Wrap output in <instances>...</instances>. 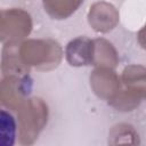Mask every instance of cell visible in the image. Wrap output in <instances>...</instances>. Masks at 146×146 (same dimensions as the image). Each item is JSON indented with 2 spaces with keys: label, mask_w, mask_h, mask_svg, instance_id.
I'll use <instances>...</instances> for the list:
<instances>
[{
  "label": "cell",
  "mask_w": 146,
  "mask_h": 146,
  "mask_svg": "<svg viewBox=\"0 0 146 146\" xmlns=\"http://www.w3.org/2000/svg\"><path fill=\"white\" fill-rule=\"evenodd\" d=\"M17 119L19 144L31 145L47 124V104L41 98H27L18 107Z\"/></svg>",
  "instance_id": "7a4b0ae2"
},
{
  "label": "cell",
  "mask_w": 146,
  "mask_h": 146,
  "mask_svg": "<svg viewBox=\"0 0 146 146\" xmlns=\"http://www.w3.org/2000/svg\"><path fill=\"white\" fill-rule=\"evenodd\" d=\"M32 82L29 73L5 75L1 81L2 105L11 111H17L30 96L32 91Z\"/></svg>",
  "instance_id": "277c9868"
},
{
  "label": "cell",
  "mask_w": 146,
  "mask_h": 146,
  "mask_svg": "<svg viewBox=\"0 0 146 146\" xmlns=\"http://www.w3.org/2000/svg\"><path fill=\"white\" fill-rule=\"evenodd\" d=\"M90 86L98 97L108 100V103L122 90L116 72L105 66H98L92 71L90 75Z\"/></svg>",
  "instance_id": "5b68a950"
},
{
  "label": "cell",
  "mask_w": 146,
  "mask_h": 146,
  "mask_svg": "<svg viewBox=\"0 0 146 146\" xmlns=\"http://www.w3.org/2000/svg\"><path fill=\"white\" fill-rule=\"evenodd\" d=\"M18 49L23 63L39 71L56 68L63 57L60 44L50 39H30L22 42Z\"/></svg>",
  "instance_id": "6da1fadb"
},
{
  "label": "cell",
  "mask_w": 146,
  "mask_h": 146,
  "mask_svg": "<svg viewBox=\"0 0 146 146\" xmlns=\"http://www.w3.org/2000/svg\"><path fill=\"white\" fill-rule=\"evenodd\" d=\"M66 60L72 66L94 65V40L79 36L71 40L65 48Z\"/></svg>",
  "instance_id": "52a82bcc"
},
{
  "label": "cell",
  "mask_w": 146,
  "mask_h": 146,
  "mask_svg": "<svg viewBox=\"0 0 146 146\" xmlns=\"http://www.w3.org/2000/svg\"><path fill=\"white\" fill-rule=\"evenodd\" d=\"M88 22L95 31L105 33L113 30L119 23V11L113 5L99 1L90 7Z\"/></svg>",
  "instance_id": "8992f818"
},
{
  "label": "cell",
  "mask_w": 146,
  "mask_h": 146,
  "mask_svg": "<svg viewBox=\"0 0 146 146\" xmlns=\"http://www.w3.org/2000/svg\"><path fill=\"white\" fill-rule=\"evenodd\" d=\"M137 38H138V42L141 46V48L146 49V25L138 32Z\"/></svg>",
  "instance_id": "7c38bea8"
},
{
  "label": "cell",
  "mask_w": 146,
  "mask_h": 146,
  "mask_svg": "<svg viewBox=\"0 0 146 146\" xmlns=\"http://www.w3.org/2000/svg\"><path fill=\"white\" fill-rule=\"evenodd\" d=\"M16 121L14 116L6 110L1 111V144L2 146H11L16 137Z\"/></svg>",
  "instance_id": "8fae6325"
},
{
  "label": "cell",
  "mask_w": 146,
  "mask_h": 146,
  "mask_svg": "<svg viewBox=\"0 0 146 146\" xmlns=\"http://www.w3.org/2000/svg\"><path fill=\"white\" fill-rule=\"evenodd\" d=\"M44 10L55 19L70 17L82 5L83 0H42Z\"/></svg>",
  "instance_id": "30bf717a"
},
{
  "label": "cell",
  "mask_w": 146,
  "mask_h": 146,
  "mask_svg": "<svg viewBox=\"0 0 146 146\" xmlns=\"http://www.w3.org/2000/svg\"><path fill=\"white\" fill-rule=\"evenodd\" d=\"M119 63V57L113 44L105 39L94 40V65L114 68Z\"/></svg>",
  "instance_id": "9c48e42d"
},
{
  "label": "cell",
  "mask_w": 146,
  "mask_h": 146,
  "mask_svg": "<svg viewBox=\"0 0 146 146\" xmlns=\"http://www.w3.org/2000/svg\"><path fill=\"white\" fill-rule=\"evenodd\" d=\"M32 31V18L21 8L1 10L0 39L2 44H17Z\"/></svg>",
  "instance_id": "3957f363"
},
{
  "label": "cell",
  "mask_w": 146,
  "mask_h": 146,
  "mask_svg": "<svg viewBox=\"0 0 146 146\" xmlns=\"http://www.w3.org/2000/svg\"><path fill=\"white\" fill-rule=\"evenodd\" d=\"M19 43L3 44L1 55V71L3 76L10 74H27L30 67L26 66L19 55Z\"/></svg>",
  "instance_id": "ba28073f"
}]
</instances>
